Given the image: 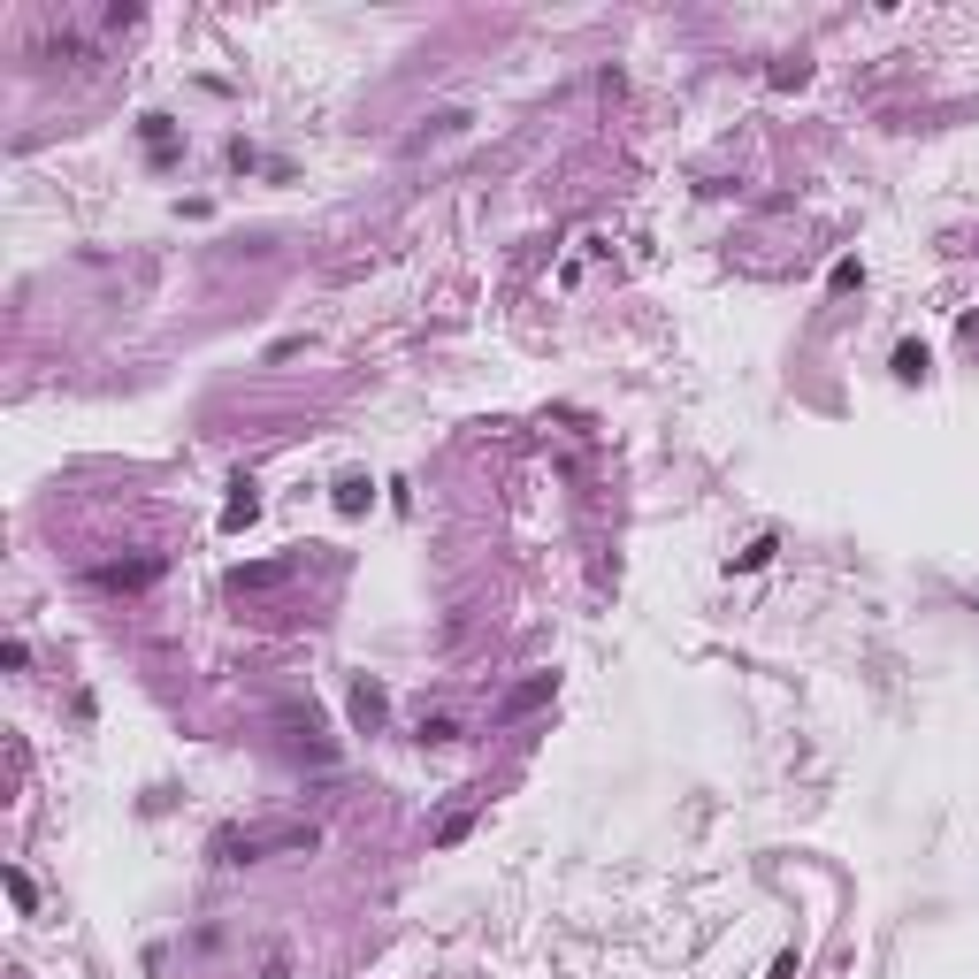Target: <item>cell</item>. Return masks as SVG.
<instances>
[{
    "label": "cell",
    "mask_w": 979,
    "mask_h": 979,
    "mask_svg": "<svg viewBox=\"0 0 979 979\" xmlns=\"http://www.w3.org/2000/svg\"><path fill=\"white\" fill-rule=\"evenodd\" d=\"M245 521H261V490H253V482H238V490H230V505H222V528H230V536H238Z\"/></svg>",
    "instance_id": "2"
},
{
    "label": "cell",
    "mask_w": 979,
    "mask_h": 979,
    "mask_svg": "<svg viewBox=\"0 0 979 979\" xmlns=\"http://www.w3.org/2000/svg\"><path fill=\"white\" fill-rule=\"evenodd\" d=\"M773 551H781V544H773V536H758V544H750V551H735V574H758V566L773 559Z\"/></svg>",
    "instance_id": "7"
},
{
    "label": "cell",
    "mask_w": 979,
    "mask_h": 979,
    "mask_svg": "<svg viewBox=\"0 0 979 979\" xmlns=\"http://www.w3.org/2000/svg\"><path fill=\"white\" fill-rule=\"evenodd\" d=\"M421 742H459V719H444V712L421 719Z\"/></svg>",
    "instance_id": "8"
},
{
    "label": "cell",
    "mask_w": 979,
    "mask_h": 979,
    "mask_svg": "<svg viewBox=\"0 0 979 979\" xmlns=\"http://www.w3.org/2000/svg\"><path fill=\"white\" fill-rule=\"evenodd\" d=\"M314 842H322V827H306V819H283V827H230V834H215V857H222V865H253V857H306Z\"/></svg>",
    "instance_id": "1"
},
{
    "label": "cell",
    "mask_w": 979,
    "mask_h": 979,
    "mask_svg": "<svg viewBox=\"0 0 979 979\" xmlns=\"http://www.w3.org/2000/svg\"><path fill=\"white\" fill-rule=\"evenodd\" d=\"M827 283H834V291H857V283H865V268H857V261H834Z\"/></svg>",
    "instance_id": "9"
},
{
    "label": "cell",
    "mask_w": 979,
    "mask_h": 979,
    "mask_svg": "<svg viewBox=\"0 0 979 979\" xmlns=\"http://www.w3.org/2000/svg\"><path fill=\"white\" fill-rule=\"evenodd\" d=\"M551 697V674H536L528 681V689H513V697H505V719H521V712H536V704Z\"/></svg>",
    "instance_id": "4"
},
{
    "label": "cell",
    "mask_w": 979,
    "mask_h": 979,
    "mask_svg": "<svg viewBox=\"0 0 979 979\" xmlns=\"http://www.w3.org/2000/svg\"><path fill=\"white\" fill-rule=\"evenodd\" d=\"M368 498H375L368 475H345V482H337V513H368Z\"/></svg>",
    "instance_id": "3"
},
{
    "label": "cell",
    "mask_w": 979,
    "mask_h": 979,
    "mask_svg": "<svg viewBox=\"0 0 979 979\" xmlns=\"http://www.w3.org/2000/svg\"><path fill=\"white\" fill-rule=\"evenodd\" d=\"M765 979H796V949H781V957H773V972Z\"/></svg>",
    "instance_id": "10"
},
{
    "label": "cell",
    "mask_w": 979,
    "mask_h": 979,
    "mask_svg": "<svg viewBox=\"0 0 979 979\" xmlns=\"http://www.w3.org/2000/svg\"><path fill=\"white\" fill-rule=\"evenodd\" d=\"M352 719H360V727H375V719H383V689H375V681H360V689H352Z\"/></svg>",
    "instance_id": "5"
},
{
    "label": "cell",
    "mask_w": 979,
    "mask_h": 979,
    "mask_svg": "<svg viewBox=\"0 0 979 979\" xmlns=\"http://www.w3.org/2000/svg\"><path fill=\"white\" fill-rule=\"evenodd\" d=\"M895 375L903 383H926V345H895Z\"/></svg>",
    "instance_id": "6"
}]
</instances>
